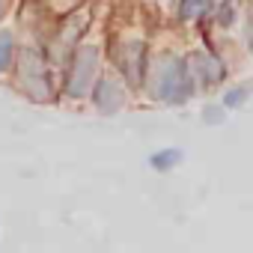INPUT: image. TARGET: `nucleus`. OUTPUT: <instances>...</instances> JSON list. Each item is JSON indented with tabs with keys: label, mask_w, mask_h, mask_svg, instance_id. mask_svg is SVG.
<instances>
[{
	"label": "nucleus",
	"mask_w": 253,
	"mask_h": 253,
	"mask_svg": "<svg viewBox=\"0 0 253 253\" xmlns=\"http://www.w3.org/2000/svg\"><path fill=\"white\" fill-rule=\"evenodd\" d=\"M15 60V36L9 30H0V75H3Z\"/></svg>",
	"instance_id": "9"
},
{
	"label": "nucleus",
	"mask_w": 253,
	"mask_h": 253,
	"mask_svg": "<svg viewBox=\"0 0 253 253\" xmlns=\"http://www.w3.org/2000/svg\"><path fill=\"white\" fill-rule=\"evenodd\" d=\"M116 66L119 72L128 78V84L140 86L146 81V72H149V63H146V42L143 39H125L119 45V54H116Z\"/></svg>",
	"instance_id": "4"
},
{
	"label": "nucleus",
	"mask_w": 253,
	"mask_h": 253,
	"mask_svg": "<svg viewBox=\"0 0 253 253\" xmlns=\"http://www.w3.org/2000/svg\"><path fill=\"white\" fill-rule=\"evenodd\" d=\"M217 21H220L223 27H229V24L235 21V9H232V0H223V3L217 6Z\"/></svg>",
	"instance_id": "12"
},
{
	"label": "nucleus",
	"mask_w": 253,
	"mask_h": 253,
	"mask_svg": "<svg viewBox=\"0 0 253 253\" xmlns=\"http://www.w3.org/2000/svg\"><path fill=\"white\" fill-rule=\"evenodd\" d=\"M98 63H101V54L95 45H81L72 60H69V72H66V86L63 92L69 98H86L98 81Z\"/></svg>",
	"instance_id": "2"
},
{
	"label": "nucleus",
	"mask_w": 253,
	"mask_h": 253,
	"mask_svg": "<svg viewBox=\"0 0 253 253\" xmlns=\"http://www.w3.org/2000/svg\"><path fill=\"white\" fill-rule=\"evenodd\" d=\"M18 86L36 101H45L51 95V78H48L45 60L36 48H24L18 54Z\"/></svg>",
	"instance_id": "3"
},
{
	"label": "nucleus",
	"mask_w": 253,
	"mask_h": 253,
	"mask_svg": "<svg viewBox=\"0 0 253 253\" xmlns=\"http://www.w3.org/2000/svg\"><path fill=\"white\" fill-rule=\"evenodd\" d=\"M182 161H185V152H182L179 146H167V149H158V152L149 155V167L158 170V173H170V170H176Z\"/></svg>",
	"instance_id": "7"
},
{
	"label": "nucleus",
	"mask_w": 253,
	"mask_h": 253,
	"mask_svg": "<svg viewBox=\"0 0 253 253\" xmlns=\"http://www.w3.org/2000/svg\"><path fill=\"white\" fill-rule=\"evenodd\" d=\"M226 110H229V107H226L223 101H220V104H206V107H203V122H206V125H223V122H226Z\"/></svg>",
	"instance_id": "11"
},
{
	"label": "nucleus",
	"mask_w": 253,
	"mask_h": 253,
	"mask_svg": "<svg viewBox=\"0 0 253 253\" xmlns=\"http://www.w3.org/2000/svg\"><path fill=\"white\" fill-rule=\"evenodd\" d=\"M89 98H92L98 113H119L125 107V98L128 95H125V86L116 78H98L92 92H89Z\"/></svg>",
	"instance_id": "6"
},
{
	"label": "nucleus",
	"mask_w": 253,
	"mask_h": 253,
	"mask_svg": "<svg viewBox=\"0 0 253 253\" xmlns=\"http://www.w3.org/2000/svg\"><path fill=\"white\" fill-rule=\"evenodd\" d=\"M250 95H253V84H238V86H232V89L223 92V104H226L229 110H235V107L247 104Z\"/></svg>",
	"instance_id": "10"
},
{
	"label": "nucleus",
	"mask_w": 253,
	"mask_h": 253,
	"mask_svg": "<svg viewBox=\"0 0 253 253\" xmlns=\"http://www.w3.org/2000/svg\"><path fill=\"white\" fill-rule=\"evenodd\" d=\"M211 0H179V18L182 21H200L203 15H209Z\"/></svg>",
	"instance_id": "8"
},
{
	"label": "nucleus",
	"mask_w": 253,
	"mask_h": 253,
	"mask_svg": "<svg viewBox=\"0 0 253 253\" xmlns=\"http://www.w3.org/2000/svg\"><path fill=\"white\" fill-rule=\"evenodd\" d=\"M149 84H152V95L164 104H185L194 95V81L188 72V60L176 57V54H164L152 69H149Z\"/></svg>",
	"instance_id": "1"
},
{
	"label": "nucleus",
	"mask_w": 253,
	"mask_h": 253,
	"mask_svg": "<svg viewBox=\"0 0 253 253\" xmlns=\"http://www.w3.org/2000/svg\"><path fill=\"white\" fill-rule=\"evenodd\" d=\"M247 48L253 51V9H250V15H247Z\"/></svg>",
	"instance_id": "13"
},
{
	"label": "nucleus",
	"mask_w": 253,
	"mask_h": 253,
	"mask_svg": "<svg viewBox=\"0 0 253 253\" xmlns=\"http://www.w3.org/2000/svg\"><path fill=\"white\" fill-rule=\"evenodd\" d=\"M185 60H188V72H191V81L197 89H211L226 78L223 63L209 51H191Z\"/></svg>",
	"instance_id": "5"
}]
</instances>
